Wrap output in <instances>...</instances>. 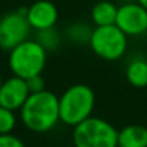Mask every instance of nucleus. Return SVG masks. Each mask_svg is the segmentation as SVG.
<instances>
[{"mask_svg": "<svg viewBox=\"0 0 147 147\" xmlns=\"http://www.w3.org/2000/svg\"><path fill=\"white\" fill-rule=\"evenodd\" d=\"M115 26L128 36H141L147 32V10L137 2L118 6Z\"/></svg>", "mask_w": 147, "mask_h": 147, "instance_id": "0eeeda50", "label": "nucleus"}, {"mask_svg": "<svg viewBox=\"0 0 147 147\" xmlns=\"http://www.w3.org/2000/svg\"><path fill=\"white\" fill-rule=\"evenodd\" d=\"M117 147H147V127L128 124L118 131Z\"/></svg>", "mask_w": 147, "mask_h": 147, "instance_id": "9d476101", "label": "nucleus"}, {"mask_svg": "<svg viewBox=\"0 0 147 147\" xmlns=\"http://www.w3.org/2000/svg\"><path fill=\"white\" fill-rule=\"evenodd\" d=\"M2 84H3V78H2V75H0V87H2Z\"/></svg>", "mask_w": 147, "mask_h": 147, "instance_id": "6ab92c4d", "label": "nucleus"}, {"mask_svg": "<svg viewBox=\"0 0 147 147\" xmlns=\"http://www.w3.org/2000/svg\"><path fill=\"white\" fill-rule=\"evenodd\" d=\"M125 80L134 88L147 87V59L133 58L125 66Z\"/></svg>", "mask_w": 147, "mask_h": 147, "instance_id": "f8f14e48", "label": "nucleus"}, {"mask_svg": "<svg viewBox=\"0 0 147 147\" xmlns=\"http://www.w3.org/2000/svg\"><path fill=\"white\" fill-rule=\"evenodd\" d=\"M46 51L55 49L59 45V35L56 33V30L53 29H48V30H40L38 32V39H36Z\"/></svg>", "mask_w": 147, "mask_h": 147, "instance_id": "2eb2a0df", "label": "nucleus"}, {"mask_svg": "<svg viewBox=\"0 0 147 147\" xmlns=\"http://www.w3.org/2000/svg\"><path fill=\"white\" fill-rule=\"evenodd\" d=\"M20 111V120L33 133L51 131L59 120V97L49 90L30 94Z\"/></svg>", "mask_w": 147, "mask_h": 147, "instance_id": "f257e3e1", "label": "nucleus"}, {"mask_svg": "<svg viewBox=\"0 0 147 147\" xmlns=\"http://www.w3.org/2000/svg\"><path fill=\"white\" fill-rule=\"evenodd\" d=\"M91 32L88 28H85L84 25H80V23H75L72 25L68 30V36L72 42L75 43H88L90 42V36H91Z\"/></svg>", "mask_w": 147, "mask_h": 147, "instance_id": "4468645a", "label": "nucleus"}, {"mask_svg": "<svg viewBox=\"0 0 147 147\" xmlns=\"http://www.w3.org/2000/svg\"><path fill=\"white\" fill-rule=\"evenodd\" d=\"M91 51L104 61H118L127 51V36L115 26H95L90 36Z\"/></svg>", "mask_w": 147, "mask_h": 147, "instance_id": "39448f33", "label": "nucleus"}, {"mask_svg": "<svg viewBox=\"0 0 147 147\" xmlns=\"http://www.w3.org/2000/svg\"><path fill=\"white\" fill-rule=\"evenodd\" d=\"M72 141L75 147H117L118 130L110 121L92 115L74 127Z\"/></svg>", "mask_w": 147, "mask_h": 147, "instance_id": "20e7f679", "label": "nucleus"}, {"mask_svg": "<svg viewBox=\"0 0 147 147\" xmlns=\"http://www.w3.org/2000/svg\"><path fill=\"white\" fill-rule=\"evenodd\" d=\"M94 108L95 92L85 84L71 85L59 97V120L72 128L92 117Z\"/></svg>", "mask_w": 147, "mask_h": 147, "instance_id": "f03ea898", "label": "nucleus"}, {"mask_svg": "<svg viewBox=\"0 0 147 147\" xmlns=\"http://www.w3.org/2000/svg\"><path fill=\"white\" fill-rule=\"evenodd\" d=\"M29 95L30 92L28 90L26 81L13 75L3 81L2 87H0V107L18 111L23 107Z\"/></svg>", "mask_w": 147, "mask_h": 147, "instance_id": "1a4fd4ad", "label": "nucleus"}, {"mask_svg": "<svg viewBox=\"0 0 147 147\" xmlns=\"http://www.w3.org/2000/svg\"><path fill=\"white\" fill-rule=\"evenodd\" d=\"M0 147H26V146L19 137L10 133V134H0Z\"/></svg>", "mask_w": 147, "mask_h": 147, "instance_id": "f3484780", "label": "nucleus"}, {"mask_svg": "<svg viewBox=\"0 0 147 147\" xmlns=\"http://www.w3.org/2000/svg\"><path fill=\"white\" fill-rule=\"evenodd\" d=\"M137 3H138L140 6H143V7L147 10V0H137Z\"/></svg>", "mask_w": 147, "mask_h": 147, "instance_id": "a211bd4d", "label": "nucleus"}, {"mask_svg": "<svg viewBox=\"0 0 147 147\" xmlns=\"http://www.w3.org/2000/svg\"><path fill=\"white\" fill-rule=\"evenodd\" d=\"M118 7L110 0L97 2L91 9V20L95 26H110L115 25Z\"/></svg>", "mask_w": 147, "mask_h": 147, "instance_id": "9b49d317", "label": "nucleus"}, {"mask_svg": "<svg viewBox=\"0 0 147 147\" xmlns=\"http://www.w3.org/2000/svg\"><path fill=\"white\" fill-rule=\"evenodd\" d=\"M58 7L51 0H38L26 9V19L36 32L53 29L58 22Z\"/></svg>", "mask_w": 147, "mask_h": 147, "instance_id": "6e6552de", "label": "nucleus"}, {"mask_svg": "<svg viewBox=\"0 0 147 147\" xmlns=\"http://www.w3.org/2000/svg\"><path fill=\"white\" fill-rule=\"evenodd\" d=\"M30 30L32 28L26 19V10L6 13L0 18V48L12 51L29 39Z\"/></svg>", "mask_w": 147, "mask_h": 147, "instance_id": "423d86ee", "label": "nucleus"}, {"mask_svg": "<svg viewBox=\"0 0 147 147\" xmlns=\"http://www.w3.org/2000/svg\"><path fill=\"white\" fill-rule=\"evenodd\" d=\"M48 51L35 39H28L9 51V68L15 77L28 80L40 75L46 65Z\"/></svg>", "mask_w": 147, "mask_h": 147, "instance_id": "7ed1b4c3", "label": "nucleus"}, {"mask_svg": "<svg viewBox=\"0 0 147 147\" xmlns=\"http://www.w3.org/2000/svg\"><path fill=\"white\" fill-rule=\"evenodd\" d=\"M16 121L15 111L0 107V134H10L16 127Z\"/></svg>", "mask_w": 147, "mask_h": 147, "instance_id": "ddd939ff", "label": "nucleus"}, {"mask_svg": "<svg viewBox=\"0 0 147 147\" xmlns=\"http://www.w3.org/2000/svg\"><path fill=\"white\" fill-rule=\"evenodd\" d=\"M25 81H26V85H28V90H29L30 94H36V92L46 90L45 88V80L42 78V74L40 75H35L32 78H28Z\"/></svg>", "mask_w": 147, "mask_h": 147, "instance_id": "dca6fc26", "label": "nucleus"}]
</instances>
